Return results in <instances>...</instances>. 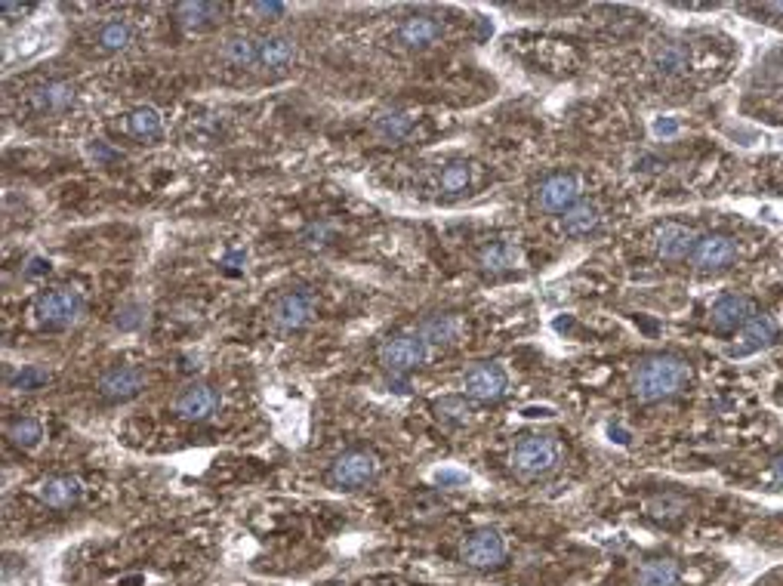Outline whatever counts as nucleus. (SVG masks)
Wrapping results in <instances>:
<instances>
[{"label":"nucleus","instance_id":"26","mask_svg":"<svg viewBox=\"0 0 783 586\" xmlns=\"http://www.w3.org/2000/svg\"><path fill=\"white\" fill-rule=\"evenodd\" d=\"M222 59L229 65H238V69L259 65V41H253L250 34H231L222 43Z\"/></svg>","mask_w":783,"mask_h":586},{"label":"nucleus","instance_id":"7","mask_svg":"<svg viewBox=\"0 0 783 586\" xmlns=\"http://www.w3.org/2000/svg\"><path fill=\"white\" fill-rule=\"evenodd\" d=\"M506 389H509L506 371L491 362L469 367L463 377V392L466 398H472V402H500V398L506 395Z\"/></svg>","mask_w":783,"mask_h":586},{"label":"nucleus","instance_id":"28","mask_svg":"<svg viewBox=\"0 0 783 586\" xmlns=\"http://www.w3.org/2000/svg\"><path fill=\"white\" fill-rule=\"evenodd\" d=\"M130 41H133V28H130V22H124V19L102 22L99 32H96V47L102 52H120L130 47Z\"/></svg>","mask_w":783,"mask_h":586},{"label":"nucleus","instance_id":"25","mask_svg":"<svg viewBox=\"0 0 783 586\" xmlns=\"http://www.w3.org/2000/svg\"><path fill=\"white\" fill-rule=\"evenodd\" d=\"M432 414L444 426H466L476 414V408H472V398L466 395H444L432 404Z\"/></svg>","mask_w":783,"mask_h":586},{"label":"nucleus","instance_id":"31","mask_svg":"<svg viewBox=\"0 0 783 586\" xmlns=\"http://www.w3.org/2000/svg\"><path fill=\"white\" fill-rule=\"evenodd\" d=\"M691 62V52L684 43H664V47L654 50V69H657L660 74H679L688 69Z\"/></svg>","mask_w":783,"mask_h":586},{"label":"nucleus","instance_id":"8","mask_svg":"<svg viewBox=\"0 0 783 586\" xmlns=\"http://www.w3.org/2000/svg\"><path fill=\"white\" fill-rule=\"evenodd\" d=\"M460 559L469 568H496L506 559V540L500 537V531L481 528L476 534H469L460 546Z\"/></svg>","mask_w":783,"mask_h":586},{"label":"nucleus","instance_id":"22","mask_svg":"<svg viewBox=\"0 0 783 586\" xmlns=\"http://www.w3.org/2000/svg\"><path fill=\"white\" fill-rule=\"evenodd\" d=\"M297 59V43L284 34H272L259 41V65L269 71H281Z\"/></svg>","mask_w":783,"mask_h":586},{"label":"nucleus","instance_id":"43","mask_svg":"<svg viewBox=\"0 0 783 586\" xmlns=\"http://www.w3.org/2000/svg\"><path fill=\"white\" fill-rule=\"evenodd\" d=\"M608 435H611V441H617V445H629V432L623 430V426H608Z\"/></svg>","mask_w":783,"mask_h":586},{"label":"nucleus","instance_id":"4","mask_svg":"<svg viewBox=\"0 0 783 586\" xmlns=\"http://www.w3.org/2000/svg\"><path fill=\"white\" fill-rule=\"evenodd\" d=\"M380 364L386 367L392 377H401V373L417 371L429 355V343L420 334H395L380 345Z\"/></svg>","mask_w":783,"mask_h":586},{"label":"nucleus","instance_id":"38","mask_svg":"<svg viewBox=\"0 0 783 586\" xmlns=\"http://www.w3.org/2000/svg\"><path fill=\"white\" fill-rule=\"evenodd\" d=\"M250 13H256L259 19H281L288 13V4H281V0H256V4H250Z\"/></svg>","mask_w":783,"mask_h":586},{"label":"nucleus","instance_id":"20","mask_svg":"<svg viewBox=\"0 0 783 586\" xmlns=\"http://www.w3.org/2000/svg\"><path fill=\"white\" fill-rule=\"evenodd\" d=\"M37 494H41V500L47 503L50 509H71L74 503L80 500L84 487L71 476H52V478H43Z\"/></svg>","mask_w":783,"mask_h":586},{"label":"nucleus","instance_id":"29","mask_svg":"<svg viewBox=\"0 0 783 586\" xmlns=\"http://www.w3.org/2000/svg\"><path fill=\"white\" fill-rule=\"evenodd\" d=\"M469 185H472V167H469V164H466V161H450V164H444V167H441L435 189H439L441 194H448V198H457V194H463Z\"/></svg>","mask_w":783,"mask_h":586},{"label":"nucleus","instance_id":"16","mask_svg":"<svg viewBox=\"0 0 783 586\" xmlns=\"http://www.w3.org/2000/svg\"><path fill=\"white\" fill-rule=\"evenodd\" d=\"M444 25L435 16H426V13H417V16H408L398 25V41L401 47L408 50H426L432 47L435 41H441Z\"/></svg>","mask_w":783,"mask_h":586},{"label":"nucleus","instance_id":"11","mask_svg":"<svg viewBox=\"0 0 783 586\" xmlns=\"http://www.w3.org/2000/svg\"><path fill=\"white\" fill-rule=\"evenodd\" d=\"M222 398H220V389L210 386V383H194V386H188L179 392L176 398V414L183 420H192V423H201V420H210L220 411Z\"/></svg>","mask_w":783,"mask_h":586},{"label":"nucleus","instance_id":"21","mask_svg":"<svg viewBox=\"0 0 783 586\" xmlns=\"http://www.w3.org/2000/svg\"><path fill=\"white\" fill-rule=\"evenodd\" d=\"M601 222V210L592 201H577L571 210L561 213V232L568 238H586L590 232H596Z\"/></svg>","mask_w":783,"mask_h":586},{"label":"nucleus","instance_id":"19","mask_svg":"<svg viewBox=\"0 0 783 586\" xmlns=\"http://www.w3.org/2000/svg\"><path fill=\"white\" fill-rule=\"evenodd\" d=\"M225 6L222 4H210V0H185V4L176 6V19L185 32H204V28H213L216 22L222 19Z\"/></svg>","mask_w":783,"mask_h":586},{"label":"nucleus","instance_id":"45","mask_svg":"<svg viewBox=\"0 0 783 586\" xmlns=\"http://www.w3.org/2000/svg\"><path fill=\"white\" fill-rule=\"evenodd\" d=\"M771 478H774L778 485H783V454L771 463Z\"/></svg>","mask_w":783,"mask_h":586},{"label":"nucleus","instance_id":"17","mask_svg":"<svg viewBox=\"0 0 783 586\" xmlns=\"http://www.w3.org/2000/svg\"><path fill=\"white\" fill-rule=\"evenodd\" d=\"M74 102V87L69 80H47V84H37L28 93V105L37 115H59Z\"/></svg>","mask_w":783,"mask_h":586},{"label":"nucleus","instance_id":"10","mask_svg":"<svg viewBox=\"0 0 783 586\" xmlns=\"http://www.w3.org/2000/svg\"><path fill=\"white\" fill-rule=\"evenodd\" d=\"M580 201V179L574 173H552L540 183L537 189V204L546 213H564Z\"/></svg>","mask_w":783,"mask_h":586},{"label":"nucleus","instance_id":"6","mask_svg":"<svg viewBox=\"0 0 783 586\" xmlns=\"http://www.w3.org/2000/svg\"><path fill=\"white\" fill-rule=\"evenodd\" d=\"M312 315H315V297L303 288L281 293V297L272 303V309H269V318H272V325L278 330L306 327L308 321H312Z\"/></svg>","mask_w":783,"mask_h":586},{"label":"nucleus","instance_id":"35","mask_svg":"<svg viewBox=\"0 0 783 586\" xmlns=\"http://www.w3.org/2000/svg\"><path fill=\"white\" fill-rule=\"evenodd\" d=\"M142 321H146V306H139V303L120 306L118 315H115V325L120 330H137V327H142Z\"/></svg>","mask_w":783,"mask_h":586},{"label":"nucleus","instance_id":"3","mask_svg":"<svg viewBox=\"0 0 783 586\" xmlns=\"http://www.w3.org/2000/svg\"><path fill=\"white\" fill-rule=\"evenodd\" d=\"M34 315L43 327H52V330L78 325L80 315H84V293L78 288H69V284H65V288H52L37 299Z\"/></svg>","mask_w":783,"mask_h":586},{"label":"nucleus","instance_id":"30","mask_svg":"<svg viewBox=\"0 0 783 586\" xmlns=\"http://www.w3.org/2000/svg\"><path fill=\"white\" fill-rule=\"evenodd\" d=\"M161 127H164V121L152 105H139V109H133L130 115H127V130H130V137H137V139L161 137Z\"/></svg>","mask_w":783,"mask_h":586},{"label":"nucleus","instance_id":"5","mask_svg":"<svg viewBox=\"0 0 783 586\" xmlns=\"http://www.w3.org/2000/svg\"><path fill=\"white\" fill-rule=\"evenodd\" d=\"M380 469V460L371 450H345L330 466V485L343 487V491H355V487L367 485Z\"/></svg>","mask_w":783,"mask_h":586},{"label":"nucleus","instance_id":"15","mask_svg":"<svg viewBox=\"0 0 783 586\" xmlns=\"http://www.w3.org/2000/svg\"><path fill=\"white\" fill-rule=\"evenodd\" d=\"M99 395L105 402H127L146 389V371L142 367H115L99 380Z\"/></svg>","mask_w":783,"mask_h":586},{"label":"nucleus","instance_id":"33","mask_svg":"<svg viewBox=\"0 0 783 586\" xmlns=\"http://www.w3.org/2000/svg\"><path fill=\"white\" fill-rule=\"evenodd\" d=\"M50 383V371L43 364H25L16 373H10V386L19 392H37Z\"/></svg>","mask_w":783,"mask_h":586},{"label":"nucleus","instance_id":"2","mask_svg":"<svg viewBox=\"0 0 783 586\" xmlns=\"http://www.w3.org/2000/svg\"><path fill=\"white\" fill-rule=\"evenodd\" d=\"M564 454L561 441L555 435H524L515 448H512V469L522 472V476H543L559 466Z\"/></svg>","mask_w":783,"mask_h":586},{"label":"nucleus","instance_id":"24","mask_svg":"<svg viewBox=\"0 0 783 586\" xmlns=\"http://www.w3.org/2000/svg\"><path fill=\"white\" fill-rule=\"evenodd\" d=\"M679 577H682V571L673 559H647L636 571L638 586H675Z\"/></svg>","mask_w":783,"mask_h":586},{"label":"nucleus","instance_id":"36","mask_svg":"<svg viewBox=\"0 0 783 586\" xmlns=\"http://www.w3.org/2000/svg\"><path fill=\"white\" fill-rule=\"evenodd\" d=\"M87 155L96 161V167H108V164H120V161H124V155H120L118 148H111L108 142H102V139H93V142H90V146H87Z\"/></svg>","mask_w":783,"mask_h":586},{"label":"nucleus","instance_id":"46","mask_svg":"<svg viewBox=\"0 0 783 586\" xmlns=\"http://www.w3.org/2000/svg\"><path fill=\"white\" fill-rule=\"evenodd\" d=\"M389 392H398V395H401V392H408V383L392 377V380H389Z\"/></svg>","mask_w":783,"mask_h":586},{"label":"nucleus","instance_id":"18","mask_svg":"<svg viewBox=\"0 0 783 586\" xmlns=\"http://www.w3.org/2000/svg\"><path fill=\"white\" fill-rule=\"evenodd\" d=\"M426 343H435V345H454L463 340L466 334V321L463 315L457 312H441V315H429V318L420 325L417 330Z\"/></svg>","mask_w":783,"mask_h":586},{"label":"nucleus","instance_id":"32","mask_svg":"<svg viewBox=\"0 0 783 586\" xmlns=\"http://www.w3.org/2000/svg\"><path fill=\"white\" fill-rule=\"evenodd\" d=\"M6 439H10L13 445L22 448V450H32V448L41 445L43 426L37 423L34 417H19V420H13V423L6 426Z\"/></svg>","mask_w":783,"mask_h":586},{"label":"nucleus","instance_id":"44","mask_svg":"<svg viewBox=\"0 0 783 586\" xmlns=\"http://www.w3.org/2000/svg\"><path fill=\"white\" fill-rule=\"evenodd\" d=\"M47 272H50V260H32L28 275H47Z\"/></svg>","mask_w":783,"mask_h":586},{"label":"nucleus","instance_id":"13","mask_svg":"<svg viewBox=\"0 0 783 586\" xmlns=\"http://www.w3.org/2000/svg\"><path fill=\"white\" fill-rule=\"evenodd\" d=\"M694 244H697V235L682 222H664L654 232V250H657L660 260L679 262L694 253Z\"/></svg>","mask_w":783,"mask_h":586},{"label":"nucleus","instance_id":"34","mask_svg":"<svg viewBox=\"0 0 783 586\" xmlns=\"http://www.w3.org/2000/svg\"><path fill=\"white\" fill-rule=\"evenodd\" d=\"M688 513V503L682 497H673V494H660V497L647 500V515L657 518V522H673V518H682Z\"/></svg>","mask_w":783,"mask_h":586},{"label":"nucleus","instance_id":"14","mask_svg":"<svg viewBox=\"0 0 783 586\" xmlns=\"http://www.w3.org/2000/svg\"><path fill=\"white\" fill-rule=\"evenodd\" d=\"M778 336V325H774L768 315H752V318L737 330V340L731 345V355L734 358H747V355H756V352L768 349Z\"/></svg>","mask_w":783,"mask_h":586},{"label":"nucleus","instance_id":"23","mask_svg":"<svg viewBox=\"0 0 783 586\" xmlns=\"http://www.w3.org/2000/svg\"><path fill=\"white\" fill-rule=\"evenodd\" d=\"M518 260H522V253H518V247L512 241H491L481 247V253H478L481 272H491V275L509 272V269L518 266Z\"/></svg>","mask_w":783,"mask_h":586},{"label":"nucleus","instance_id":"27","mask_svg":"<svg viewBox=\"0 0 783 586\" xmlns=\"http://www.w3.org/2000/svg\"><path fill=\"white\" fill-rule=\"evenodd\" d=\"M373 130H376V137H382L389 142H398V139H404L413 130V118L408 115V111H401V109H386V111H380V115L373 118Z\"/></svg>","mask_w":783,"mask_h":586},{"label":"nucleus","instance_id":"40","mask_svg":"<svg viewBox=\"0 0 783 586\" xmlns=\"http://www.w3.org/2000/svg\"><path fill=\"white\" fill-rule=\"evenodd\" d=\"M679 130H682L679 118H657V121H654V133H657V137H675Z\"/></svg>","mask_w":783,"mask_h":586},{"label":"nucleus","instance_id":"39","mask_svg":"<svg viewBox=\"0 0 783 586\" xmlns=\"http://www.w3.org/2000/svg\"><path fill=\"white\" fill-rule=\"evenodd\" d=\"M327 238H330V225H324V222L321 225L318 222L308 225V229L303 232V241L308 247H324V244H327Z\"/></svg>","mask_w":783,"mask_h":586},{"label":"nucleus","instance_id":"1","mask_svg":"<svg viewBox=\"0 0 783 586\" xmlns=\"http://www.w3.org/2000/svg\"><path fill=\"white\" fill-rule=\"evenodd\" d=\"M691 383V364L675 355H651L632 371V395L638 402H660L682 392Z\"/></svg>","mask_w":783,"mask_h":586},{"label":"nucleus","instance_id":"42","mask_svg":"<svg viewBox=\"0 0 783 586\" xmlns=\"http://www.w3.org/2000/svg\"><path fill=\"white\" fill-rule=\"evenodd\" d=\"M522 417H528V420H537V417H555V411L552 408H546V404H531V408H524L522 411Z\"/></svg>","mask_w":783,"mask_h":586},{"label":"nucleus","instance_id":"12","mask_svg":"<svg viewBox=\"0 0 783 586\" xmlns=\"http://www.w3.org/2000/svg\"><path fill=\"white\" fill-rule=\"evenodd\" d=\"M752 315H756V306H752L750 297H743V293H725V297H719L712 303L710 325L712 330H719V334H734V330H741L747 325Z\"/></svg>","mask_w":783,"mask_h":586},{"label":"nucleus","instance_id":"41","mask_svg":"<svg viewBox=\"0 0 783 586\" xmlns=\"http://www.w3.org/2000/svg\"><path fill=\"white\" fill-rule=\"evenodd\" d=\"M0 10H4V16H25V13H32V4H10L6 0Z\"/></svg>","mask_w":783,"mask_h":586},{"label":"nucleus","instance_id":"9","mask_svg":"<svg viewBox=\"0 0 783 586\" xmlns=\"http://www.w3.org/2000/svg\"><path fill=\"white\" fill-rule=\"evenodd\" d=\"M734 260H737V241L731 235H719V232L697 238L694 253H691V262H694L700 272H722V269H728Z\"/></svg>","mask_w":783,"mask_h":586},{"label":"nucleus","instance_id":"37","mask_svg":"<svg viewBox=\"0 0 783 586\" xmlns=\"http://www.w3.org/2000/svg\"><path fill=\"white\" fill-rule=\"evenodd\" d=\"M432 478H435V485H441V487H466V485H469V472H463V469H450V466H444V469H439Z\"/></svg>","mask_w":783,"mask_h":586}]
</instances>
